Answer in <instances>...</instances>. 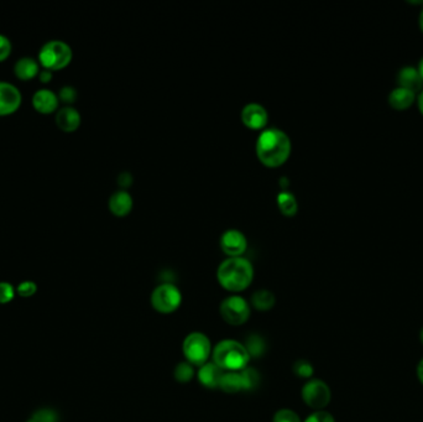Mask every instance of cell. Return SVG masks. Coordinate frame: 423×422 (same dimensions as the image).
<instances>
[{"label": "cell", "instance_id": "obj_1", "mask_svg": "<svg viewBox=\"0 0 423 422\" xmlns=\"http://www.w3.org/2000/svg\"><path fill=\"white\" fill-rule=\"evenodd\" d=\"M255 147L261 163L276 168L288 160L292 150V143L286 131L276 126H269L261 130Z\"/></svg>", "mask_w": 423, "mask_h": 422}, {"label": "cell", "instance_id": "obj_2", "mask_svg": "<svg viewBox=\"0 0 423 422\" xmlns=\"http://www.w3.org/2000/svg\"><path fill=\"white\" fill-rule=\"evenodd\" d=\"M218 282L230 293H242L250 286L254 279V266L249 259L229 256L223 260L217 269Z\"/></svg>", "mask_w": 423, "mask_h": 422}, {"label": "cell", "instance_id": "obj_3", "mask_svg": "<svg viewBox=\"0 0 423 422\" xmlns=\"http://www.w3.org/2000/svg\"><path fill=\"white\" fill-rule=\"evenodd\" d=\"M213 362L224 372H240L248 367L250 356L243 343L235 340H223L212 352Z\"/></svg>", "mask_w": 423, "mask_h": 422}, {"label": "cell", "instance_id": "obj_4", "mask_svg": "<svg viewBox=\"0 0 423 422\" xmlns=\"http://www.w3.org/2000/svg\"><path fill=\"white\" fill-rule=\"evenodd\" d=\"M73 52L70 45L62 40H50L38 51L40 66L46 70L60 71L70 65Z\"/></svg>", "mask_w": 423, "mask_h": 422}, {"label": "cell", "instance_id": "obj_5", "mask_svg": "<svg viewBox=\"0 0 423 422\" xmlns=\"http://www.w3.org/2000/svg\"><path fill=\"white\" fill-rule=\"evenodd\" d=\"M182 352L186 361L195 367H202L212 357V343L202 332H192L182 343Z\"/></svg>", "mask_w": 423, "mask_h": 422}, {"label": "cell", "instance_id": "obj_6", "mask_svg": "<svg viewBox=\"0 0 423 422\" xmlns=\"http://www.w3.org/2000/svg\"><path fill=\"white\" fill-rule=\"evenodd\" d=\"M150 301L158 314H174L182 303V293L172 282H163L154 289Z\"/></svg>", "mask_w": 423, "mask_h": 422}, {"label": "cell", "instance_id": "obj_7", "mask_svg": "<svg viewBox=\"0 0 423 422\" xmlns=\"http://www.w3.org/2000/svg\"><path fill=\"white\" fill-rule=\"evenodd\" d=\"M219 314L225 323L242 326L248 322L251 310L249 303L244 298L239 295H232L223 300L219 306Z\"/></svg>", "mask_w": 423, "mask_h": 422}, {"label": "cell", "instance_id": "obj_8", "mask_svg": "<svg viewBox=\"0 0 423 422\" xmlns=\"http://www.w3.org/2000/svg\"><path fill=\"white\" fill-rule=\"evenodd\" d=\"M301 396L304 404L316 412L323 410L331 402L329 386L320 379H311L302 386Z\"/></svg>", "mask_w": 423, "mask_h": 422}, {"label": "cell", "instance_id": "obj_9", "mask_svg": "<svg viewBox=\"0 0 423 422\" xmlns=\"http://www.w3.org/2000/svg\"><path fill=\"white\" fill-rule=\"evenodd\" d=\"M22 94L10 82L0 81V117L15 113L20 108Z\"/></svg>", "mask_w": 423, "mask_h": 422}, {"label": "cell", "instance_id": "obj_10", "mask_svg": "<svg viewBox=\"0 0 423 422\" xmlns=\"http://www.w3.org/2000/svg\"><path fill=\"white\" fill-rule=\"evenodd\" d=\"M221 247L229 256H242L248 247V239L238 228H228L221 235Z\"/></svg>", "mask_w": 423, "mask_h": 422}, {"label": "cell", "instance_id": "obj_11", "mask_svg": "<svg viewBox=\"0 0 423 422\" xmlns=\"http://www.w3.org/2000/svg\"><path fill=\"white\" fill-rule=\"evenodd\" d=\"M240 117L243 123L250 129H264L269 120V113L265 107L258 102L245 104Z\"/></svg>", "mask_w": 423, "mask_h": 422}, {"label": "cell", "instance_id": "obj_12", "mask_svg": "<svg viewBox=\"0 0 423 422\" xmlns=\"http://www.w3.org/2000/svg\"><path fill=\"white\" fill-rule=\"evenodd\" d=\"M416 99H417L416 93L396 86L389 93L387 104L395 112H406L408 109L413 108V106H416Z\"/></svg>", "mask_w": 423, "mask_h": 422}, {"label": "cell", "instance_id": "obj_13", "mask_svg": "<svg viewBox=\"0 0 423 422\" xmlns=\"http://www.w3.org/2000/svg\"><path fill=\"white\" fill-rule=\"evenodd\" d=\"M33 107L36 112L41 114L54 113L59 108L60 99L57 93L51 91L49 88H40L34 93Z\"/></svg>", "mask_w": 423, "mask_h": 422}, {"label": "cell", "instance_id": "obj_14", "mask_svg": "<svg viewBox=\"0 0 423 422\" xmlns=\"http://www.w3.org/2000/svg\"><path fill=\"white\" fill-rule=\"evenodd\" d=\"M54 122L62 131L72 133V131L78 129L80 125H81V113L78 112V109L72 107V106H65V107L56 110Z\"/></svg>", "mask_w": 423, "mask_h": 422}, {"label": "cell", "instance_id": "obj_15", "mask_svg": "<svg viewBox=\"0 0 423 422\" xmlns=\"http://www.w3.org/2000/svg\"><path fill=\"white\" fill-rule=\"evenodd\" d=\"M397 87H402L410 89L413 92H421L423 89V82L418 73L416 66L406 65L397 71L396 73Z\"/></svg>", "mask_w": 423, "mask_h": 422}, {"label": "cell", "instance_id": "obj_16", "mask_svg": "<svg viewBox=\"0 0 423 422\" xmlns=\"http://www.w3.org/2000/svg\"><path fill=\"white\" fill-rule=\"evenodd\" d=\"M223 374L224 370L216 363L207 362L198 369L197 379L207 389H217L221 386Z\"/></svg>", "mask_w": 423, "mask_h": 422}, {"label": "cell", "instance_id": "obj_17", "mask_svg": "<svg viewBox=\"0 0 423 422\" xmlns=\"http://www.w3.org/2000/svg\"><path fill=\"white\" fill-rule=\"evenodd\" d=\"M133 205H134L133 196L124 189L115 191L109 197V210L113 212L115 216L121 217L128 214L131 211Z\"/></svg>", "mask_w": 423, "mask_h": 422}, {"label": "cell", "instance_id": "obj_18", "mask_svg": "<svg viewBox=\"0 0 423 422\" xmlns=\"http://www.w3.org/2000/svg\"><path fill=\"white\" fill-rule=\"evenodd\" d=\"M40 71L41 66L38 64V61L29 56L19 59L14 65V73L22 81H30L38 77Z\"/></svg>", "mask_w": 423, "mask_h": 422}, {"label": "cell", "instance_id": "obj_19", "mask_svg": "<svg viewBox=\"0 0 423 422\" xmlns=\"http://www.w3.org/2000/svg\"><path fill=\"white\" fill-rule=\"evenodd\" d=\"M250 303L253 305V307L258 310V311L267 312V311H270L275 306L276 298H275V295L270 290L261 289V290H258V291L251 295Z\"/></svg>", "mask_w": 423, "mask_h": 422}, {"label": "cell", "instance_id": "obj_20", "mask_svg": "<svg viewBox=\"0 0 423 422\" xmlns=\"http://www.w3.org/2000/svg\"><path fill=\"white\" fill-rule=\"evenodd\" d=\"M219 388L227 394H237L244 390V383L240 372H224Z\"/></svg>", "mask_w": 423, "mask_h": 422}, {"label": "cell", "instance_id": "obj_21", "mask_svg": "<svg viewBox=\"0 0 423 422\" xmlns=\"http://www.w3.org/2000/svg\"><path fill=\"white\" fill-rule=\"evenodd\" d=\"M277 205L280 211L286 216H293L299 210V201L291 191H281L277 195Z\"/></svg>", "mask_w": 423, "mask_h": 422}, {"label": "cell", "instance_id": "obj_22", "mask_svg": "<svg viewBox=\"0 0 423 422\" xmlns=\"http://www.w3.org/2000/svg\"><path fill=\"white\" fill-rule=\"evenodd\" d=\"M195 365H192V364L187 362V361L179 362V364L175 367V379L177 380L181 384H187V383H190L191 380L195 378Z\"/></svg>", "mask_w": 423, "mask_h": 422}, {"label": "cell", "instance_id": "obj_23", "mask_svg": "<svg viewBox=\"0 0 423 422\" xmlns=\"http://www.w3.org/2000/svg\"><path fill=\"white\" fill-rule=\"evenodd\" d=\"M246 351L249 353L250 358H259L265 352V342L258 335H253L246 338L244 344Z\"/></svg>", "mask_w": 423, "mask_h": 422}, {"label": "cell", "instance_id": "obj_24", "mask_svg": "<svg viewBox=\"0 0 423 422\" xmlns=\"http://www.w3.org/2000/svg\"><path fill=\"white\" fill-rule=\"evenodd\" d=\"M293 374L301 379H309L313 375V365L304 359H299L295 362L292 367Z\"/></svg>", "mask_w": 423, "mask_h": 422}, {"label": "cell", "instance_id": "obj_25", "mask_svg": "<svg viewBox=\"0 0 423 422\" xmlns=\"http://www.w3.org/2000/svg\"><path fill=\"white\" fill-rule=\"evenodd\" d=\"M242 374V378H243V383H244V391L246 390H253L255 388L256 385L259 384V380H260V375L256 372V369L254 368H246L240 370Z\"/></svg>", "mask_w": 423, "mask_h": 422}, {"label": "cell", "instance_id": "obj_26", "mask_svg": "<svg viewBox=\"0 0 423 422\" xmlns=\"http://www.w3.org/2000/svg\"><path fill=\"white\" fill-rule=\"evenodd\" d=\"M57 96H59V99H60L62 103H65L66 106H70V104L76 102L78 92H77L76 88L73 86H64L61 87Z\"/></svg>", "mask_w": 423, "mask_h": 422}, {"label": "cell", "instance_id": "obj_27", "mask_svg": "<svg viewBox=\"0 0 423 422\" xmlns=\"http://www.w3.org/2000/svg\"><path fill=\"white\" fill-rule=\"evenodd\" d=\"M272 422H302L299 415L291 409H280L275 412Z\"/></svg>", "mask_w": 423, "mask_h": 422}, {"label": "cell", "instance_id": "obj_28", "mask_svg": "<svg viewBox=\"0 0 423 422\" xmlns=\"http://www.w3.org/2000/svg\"><path fill=\"white\" fill-rule=\"evenodd\" d=\"M11 51H13V43L10 38L0 34V62L6 61L10 56Z\"/></svg>", "mask_w": 423, "mask_h": 422}, {"label": "cell", "instance_id": "obj_29", "mask_svg": "<svg viewBox=\"0 0 423 422\" xmlns=\"http://www.w3.org/2000/svg\"><path fill=\"white\" fill-rule=\"evenodd\" d=\"M304 422H336V420L329 412L318 410V412H312Z\"/></svg>", "mask_w": 423, "mask_h": 422}, {"label": "cell", "instance_id": "obj_30", "mask_svg": "<svg viewBox=\"0 0 423 422\" xmlns=\"http://www.w3.org/2000/svg\"><path fill=\"white\" fill-rule=\"evenodd\" d=\"M14 296V289L8 282H0V303H6L10 301Z\"/></svg>", "mask_w": 423, "mask_h": 422}, {"label": "cell", "instance_id": "obj_31", "mask_svg": "<svg viewBox=\"0 0 423 422\" xmlns=\"http://www.w3.org/2000/svg\"><path fill=\"white\" fill-rule=\"evenodd\" d=\"M35 422H57V416L51 410H40L34 416Z\"/></svg>", "mask_w": 423, "mask_h": 422}, {"label": "cell", "instance_id": "obj_32", "mask_svg": "<svg viewBox=\"0 0 423 422\" xmlns=\"http://www.w3.org/2000/svg\"><path fill=\"white\" fill-rule=\"evenodd\" d=\"M36 291V285L33 282H24L17 286V293L22 296H30Z\"/></svg>", "mask_w": 423, "mask_h": 422}, {"label": "cell", "instance_id": "obj_33", "mask_svg": "<svg viewBox=\"0 0 423 422\" xmlns=\"http://www.w3.org/2000/svg\"><path fill=\"white\" fill-rule=\"evenodd\" d=\"M38 80L43 83H49L52 77H54V72L52 71L46 70V68H41V71L38 72Z\"/></svg>", "mask_w": 423, "mask_h": 422}, {"label": "cell", "instance_id": "obj_34", "mask_svg": "<svg viewBox=\"0 0 423 422\" xmlns=\"http://www.w3.org/2000/svg\"><path fill=\"white\" fill-rule=\"evenodd\" d=\"M416 107H417L418 112H420L421 115L423 117V89L417 94V99H416Z\"/></svg>", "mask_w": 423, "mask_h": 422}, {"label": "cell", "instance_id": "obj_35", "mask_svg": "<svg viewBox=\"0 0 423 422\" xmlns=\"http://www.w3.org/2000/svg\"><path fill=\"white\" fill-rule=\"evenodd\" d=\"M417 377L418 380L421 381V384L423 385V358L420 361L417 365Z\"/></svg>", "mask_w": 423, "mask_h": 422}, {"label": "cell", "instance_id": "obj_36", "mask_svg": "<svg viewBox=\"0 0 423 422\" xmlns=\"http://www.w3.org/2000/svg\"><path fill=\"white\" fill-rule=\"evenodd\" d=\"M416 67H417L418 73H420L421 80H422L423 82V56L421 57V59H420V61H418V64Z\"/></svg>", "mask_w": 423, "mask_h": 422}, {"label": "cell", "instance_id": "obj_37", "mask_svg": "<svg viewBox=\"0 0 423 422\" xmlns=\"http://www.w3.org/2000/svg\"><path fill=\"white\" fill-rule=\"evenodd\" d=\"M418 27H420V31L423 34V8L418 14Z\"/></svg>", "mask_w": 423, "mask_h": 422}, {"label": "cell", "instance_id": "obj_38", "mask_svg": "<svg viewBox=\"0 0 423 422\" xmlns=\"http://www.w3.org/2000/svg\"><path fill=\"white\" fill-rule=\"evenodd\" d=\"M420 340H421V343L423 344V328L421 330V332H420Z\"/></svg>", "mask_w": 423, "mask_h": 422}, {"label": "cell", "instance_id": "obj_39", "mask_svg": "<svg viewBox=\"0 0 423 422\" xmlns=\"http://www.w3.org/2000/svg\"><path fill=\"white\" fill-rule=\"evenodd\" d=\"M29 422H35V421H34V420H31V421H29Z\"/></svg>", "mask_w": 423, "mask_h": 422}]
</instances>
